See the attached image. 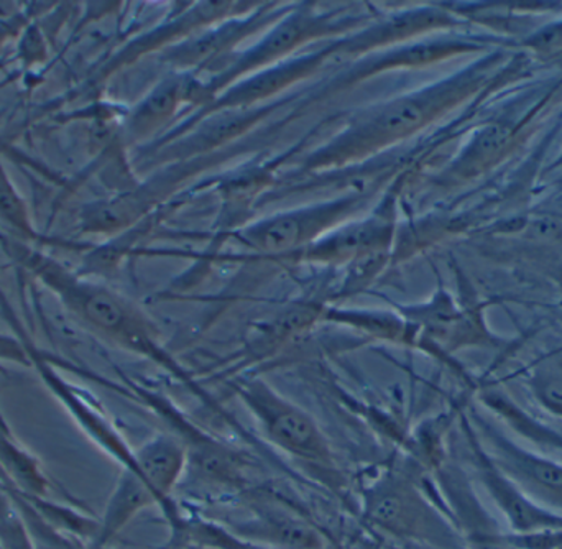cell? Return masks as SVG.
<instances>
[{
    "mask_svg": "<svg viewBox=\"0 0 562 549\" xmlns=\"http://www.w3.org/2000/svg\"><path fill=\"white\" fill-rule=\"evenodd\" d=\"M317 23L314 20L303 19V16L288 20L266 42L260 43V46H257L254 53L247 55L244 61L237 63L236 68L231 71V76L239 75V72L247 71V69L257 68V66L263 65V63L270 61V59L277 58V56L283 55V53H288V49L293 48L297 43L313 35Z\"/></svg>",
    "mask_w": 562,
    "mask_h": 549,
    "instance_id": "13",
    "label": "cell"
},
{
    "mask_svg": "<svg viewBox=\"0 0 562 549\" xmlns=\"http://www.w3.org/2000/svg\"><path fill=\"white\" fill-rule=\"evenodd\" d=\"M482 403L491 410L492 415L504 419L508 428L517 432L518 435L527 438L533 445L541 448L551 449V451L562 452V436L560 433L544 426L543 423L528 415L520 408L514 400L508 399L505 393L497 390H487L482 393Z\"/></svg>",
    "mask_w": 562,
    "mask_h": 549,
    "instance_id": "12",
    "label": "cell"
},
{
    "mask_svg": "<svg viewBox=\"0 0 562 549\" xmlns=\"http://www.w3.org/2000/svg\"><path fill=\"white\" fill-rule=\"evenodd\" d=\"M158 505L161 502L147 479L144 478L137 466L124 468L114 492L105 505L104 515L98 522L89 549H105L114 538L140 514L144 508Z\"/></svg>",
    "mask_w": 562,
    "mask_h": 549,
    "instance_id": "10",
    "label": "cell"
},
{
    "mask_svg": "<svg viewBox=\"0 0 562 549\" xmlns=\"http://www.w3.org/2000/svg\"><path fill=\"white\" fill-rule=\"evenodd\" d=\"M181 86L178 82H165L155 89L128 117L127 134L131 137H140L160 124L164 119L173 112L180 101Z\"/></svg>",
    "mask_w": 562,
    "mask_h": 549,
    "instance_id": "14",
    "label": "cell"
},
{
    "mask_svg": "<svg viewBox=\"0 0 562 549\" xmlns=\"http://www.w3.org/2000/svg\"><path fill=\"white\" fill-rule=\"evenodd\" d=\"M30 5H25L22 12L16 13L12 19L3 20L0 22V49L5 45L9 40L15 38V36L22 35L23 30L32 23V10H29Z\"/></svg>",
    "mask_w": 562,
    "mask_h": 549,
    "instance_id": "20",
    "label": "cell"
},
{
    "mask_svg": "<svg viewBox=\"0 0 562 549\" xmlns=\"http://www.w3.org/2000/svg\"><path fill=\"white\" fill-rule=\"evenodd\" d=\"M528 386L541 408L562 419V352L543 357L531 369Z\"/></svg>",
    "mask_w": 562,
    "mask_h": 549,
    "instance_id": "15",
    "label": "cell"
},
{
    "mask_svg": "<svg viewBox=\"0 0 562 549\" xmlns=\"http://www.w3.org/2000/svg\"><path fill=\"white\" fill-rule=\"evenodd\" d=\"M504 59V53L494 52L487 58H482L481 61L445 81L436 82L415 94L405 96L398 101L376 109L373 114L363 117L359 124L342 135L334 147L323 155V160L359 157L389 142L412 135L481 91L485 82L494 78Z\"/></svg>",
    "mask_w": 562,
    "mask_h": 549,
    "instance_id": "2",
    "label": "cell"
},
{
    "mask_svg": "<svg viewBox=\"0 0 562 549\" xmlns=\"http://www.w3.org/2000/svg\"><path fill=\"white\" fill-rule=\"evenodd\" d=\"M0 549H35L13 511L0 497Z\"/></svg>",
    "mask_w": 562,
    "mask_h": 549,
    "instance_id": "17",
    "label": "cell"
},
{
    "mask_svg": "<svg viewBox=\"0 0 562 549\" xmlns=\"http://www.w3.org/2000/svg\"><path fill=\"white\" fill-rule=\"evenodd\" d=\"M236 393L270 445L334 492L346 488L333 445L310 413L259 380L243 383Z\"/></svg>",
    "mask_w": 562,
    "mask_h": 549,
    "instance_id": "3",
    "label": "cell"
},
{
    "mask_svg": "<svg viewBox=\"0 0 562 549\" xmlns=\"http://www.w3.org/2000/svg\"><path fill=\"white\" fill-rule=\"evenodd\" d=\"M461 428L464 433L465 442H468L475 475H477L479 482L484 485L497 511L504 515L512 535L527 537V535L562 530V515L547 511L537 502L531 501L515 482H512L495 466V462L492 461L491 456L482 446L468 415L461 416Z\"/></svg>",
    "mask_w": 562,
    "mask_h": 549,
    "instance_id": "6",
    "label": "cell"
},
{
    "mask_svg": "<svg viewBox=\"0 0 562 549\" xmlns=\"http://www.w3.org/2000/svg\"><path fill=\"white\" fill-rule=\"evenodd\" d=\"M239 540L260 549H330L316 525L272 502L249 505V517L227 525Z\"/></svg>",
    "mask_w": 562,
    "mask_h": 549,
    "instance_id": "8",
    "label": "cell"
},
{
    "mask_svg": "<svg viewBox=\"0 0 562 549\" xmlns=\"http://www.w3.org/2000/svg\"><path fill=\"white\" fill-rule=\"evenodd\" d=\"M0 221L16 237H23L30 243H45V239L36 233L29 206H26L22 194L16 191L13 181L10 180L2 160H0Z\"/></svg>",
    "mask_w": 562,
    "mask_h": 549,
    "instance_id": "16",
    "label": "cell"
},
{
    "mask_svg": "<svg viewBox=\"0 0 562 549\" xmlns=\"http://www.w3.org/2000/svg\"><path fill=\"white\" fill-rule=\"evenodd\" d=\"M0 360L20 363V366H32V357H30L25 343L7 336V334H0Z\"/></svg>",
    "mask_w": 562,
    "mask_h": 549,
    "instance_id": "19",
    "label": "cell"
},
{
    "mask_svg": "<svg viewBox=\"0 0 562 549\" xmlns=\"http://www.w3.org/2000/svg\"><path fill=\"white\" fill-rule=\"evenodd\" d=\"M0 239L10 257L40 283L45 284L79 323L111 343L160 362L178 377H183L158 343L155 327L121 294L98 281L89 280L85 274L72 272L42 250L25 246V243L7 237Z\"/></svg>",
    "mask_w": 562,
    "mask_h": 549,
    "instance_id": "1",
    "label": "cell"
},
{
    "mask_svg": "<svg viewBox=\"0 0 562 549\" xmlns=\"http://www.w3.org/2000/svg\"><path fill=\"white\" fill-rule=\"evenodd\" d=\"M521 124L517 119H501L477 132L448 170L452 181H465L491 170L505 157L517 138Z\"/></svg>",
    "mask_w": 562,
    "mask_h": 549,
    "instance_id": "11",
    "label": "cell"
},
{
    "mask_svg": "<svg viewBox=\"0 0 562 549\" xmlns=\"http://www.w3.org/2000/svg\"><path fill=\"white\" fill-rule=\"evenodd\" d=\"M472 426L498 469L531 501L562 515V464L515 442L497 423L472 410Z\"/></svg>",
    "mask_w": 562,
    "mask_h": 549,
    "instance_id": "5",
    "label": "cell"
},
{
    "mask_svg": "<svg viewBox=\"0 0 562 549\" xmlns=\"http://www.w3.org/2000/svg\"><path fill=\"white\" fill-rule=\"evenodd\" d=\"M553 168H562V154L560 155V158L554 161Z\"/></svg>",
    "mask_w": 562,
    "mask_h": 549,
    "instance_id": "21",
    "label": "cell"
},
{
    "mask_svg": "<svg viewBox=\"0 0 562 549\" xmlns=\"http://www.w3.org/2000/svg\"><path fill=\"white\" fill-rule=\"evenodd\" d=\"M441 502L449 522L454 525L464 549H518L510 535L504 534L481 498L468 474L451 462L441 461L435 469Z\"/></svg>",
    "mask_w": 562,
    "mask_h": 549,
    "instance_id": "7",
    "label": "cell"
},
{
    "mask_svg": "<svg viewBox=\"0 0 562 549\" xmlns=\"http://www.w3.org/2000/svg\"><path fill=\"white\" fill-rule=\"evenodd\" d=\"M20 56H22L23 63L29 65H35V63L42 61L46 56L45 40L40 35V30L30 23L25 30H23L22 42H20Z\"/></svg>",
    "mask_w": 562,
    "mask_h": 549,
    "instance_id": "18",
    "label": "cell"
},
{
    "mask_svg": "<svg viewBox=\"0 0 562 549\" xmlns=\"http://www.w3.org/2000/svg\"><path fill=\"white\" fill-rule=\"evenodd\" d=\"M362 501L363 518L390 537L441 549L462 548L454 525L442 518L408 472H386L363 492Z\"/></svg>",
    "mask_w": 562,
    "mask_h": 549,
    "instance_id": "4",
    "label": "cell"
},
{
    "mask_svg": "<svg viewBox=\"0 0 562 549\" xmlns=\"http://www.w3.org/2000/svg\"><path fill=\"white\" fill-rule=\"evenodd\" d=\"M356 203L357 200H344L316 210L283 214L247 231L244 240L257 250L269 254L297 249L333 226L334 221L352 211Z\"/></svg>",
    "mask_w": 562,
    "mask_h": 549,
    "instance_id": "9",
    "label": "cell"
}]
</instances>
